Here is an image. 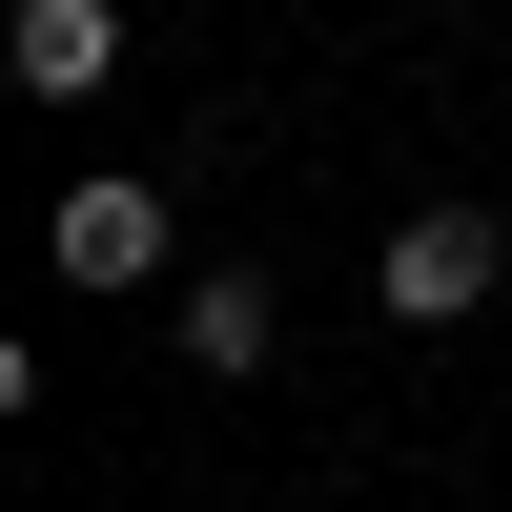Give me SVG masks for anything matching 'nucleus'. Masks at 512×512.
<instances>
[{
  "mask_svg": "<svg viewBox=\"0 0 512 512\" xmlns=\"http://www.w3.org/2000/svg\"><path fill=\"white\" fill-rule=\"evenodd\" d=\"M0 82L21 103H103L123 82V0H0Z\"/></svg>",
  "mask_w": 512,
  "mask_h": 512,
  "instance_id": "nucleus-4",
  "label": "nucleus"
},
{
  "mask_svg": "<svg viewBox=\"0 0 512 512\" xmlns=\"http://www.w3.org/2000/svg\"><path fill=\"white\" fill-rule=\"evenodd\" d=\"M492 287H512V226H492V205H410V226L369 246V308H390V328H472Z\"/></svg>",
  "mask_w": 512,
  "mask_h": 512,
  "instance_id": "nucleus-1",
  "label": "nucleus"
},
{
  "mask_svg": "<svg viewBox=\"0 0 512 512\" xmlns=\"http://www.w3.org/2000/svg\"><path fill=\"white\" fill-rule=\"evenodd\" d=\"M62 287H185V205L144 185V164H103V185H62Z\"/></svg>",
  "mask_w": 512,
  "mask_h": 512,
  "instance_id": "nucleus-2",
  "label": "nucleus"
},
{
  "mask_svg": "<svg viewBox=\"0 0 512 512\" xmlns=\"http://www.w3.org/2000/svg\"><path fill=\"white\" fill-rule=\"evenodd\" d=\"M164 328H185L205 390H267V369H287V287H267V267H185V287H164Z\"/></svg>",
  "mask_w": 512,
  "mask_h": 512,
  "instance_id": "nucleus-3",
  "label": "nucleus"
}]
</instances>
